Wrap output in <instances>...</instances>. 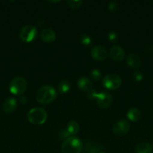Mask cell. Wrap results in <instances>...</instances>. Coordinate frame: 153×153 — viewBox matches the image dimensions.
I'll return each mask as SVG.
<instances>
[{
    "instance_id": "obj_9",
    "label": "cell",
    "mask_w": 153,
    "mask_h": 153,
    "mask_svg": "<svg viewBox=\"0 0 153 153\" xmlns=\"http://www.w3.org/2000/svg\"><path fill=\"white\" fill-rule=\"evenodd\" d=\"M91 55L96 61H103L107 57V51L103 46H95L92 49Z\"/></svg>"
},
{
    "instance_id": "obj_16",
    "label": "cell",
    "mask_w": 153,
    "mask_h": 153,
    "mask_svg": "<svg viewBox=\"0 0 153 153\" xmlns=\"http://www.w3.org/2000/svg\"><path fill=\"white\" fill-rule=\"evenodd\" d=\"M127 117L129 120L132 122H136L139 120L141 117V112L140 110L135 108L129 109L128 111L127 112Z\"/></svg>"
},
{
    "instance_id": "obj_15",
    "label": "cell",
    "mask_w": 153,
    "mask_h": 153,
    "mask_svg": "<svg viewBox=\"0 0 153 153\" xmlns=\"http://www.w3.org/2000/svg\"><path fill=\"white\" fill-rule=\"evenodd\" d=\"M136 153H152V146L148 143L142 142L138 143L135 147Z\"/></svg>"
},
{
    "instance_id": "obj_8",
    "label": "cell",
    "mask_w": 153,
    "mask_h": 153,
    "mask_svg": "<svg viewBox=\"0 0 153 153\" xmlns=\"http://www.w3.org/2000/svg\"><path fill=\"white\" fill-rule=\"evenodd\" d=\"M130 128V123L127 120H120L112 126V132L117 137H123L128 134Z\"/></svg>"
},
{
    "instance_id": "obj_25",
    "label": "cell",
    "mask_w": 153,
    "mask_h": 153,
    "mask_svg": "<svg viewBox=\"0 0 153 153\" xmlns=\"http://www.w3.org/2000/svg\"><path fill=\"white\" fill-rule=\"evenodd\" d=\"M98 153H104V152H98Z\"/></svg>"
},
{
    "instance_id": "obj_3",
    "label": "cell",
    "mask_w": 153,
    "mask_h": 153,
    "mask_svg": "<svg viewBox=\"0 0 153 153\" xmlns=\"http://www.w3.org/2000/svg\"><path fill=\"white\" fill-rule=\"evenodd\" d=\"M87 96L90 100H97L98 105L101 108H107L112 102V96L106 91L97 93L94 91H90L87 93Z\"/></svg>"
},
{
    "instance_id": "obj_26",
    "label": "cell",
    "mask_w": 153,
    "mask_h": 153,
    "mask_svg": "<svg viewBox=\"0 0 153 153\" xmlns=\"http://www.w3.org/2000/svg\"><path fill=\"white\" fill-rule=\"evenodd\" d=\"M152 2H153V1H152Z\"/></svg>"
},
{
    "instance_id": "obj_11",
    "label": "cell",
    "mask_w": 153,
    "mask_h": 153,
    "mask_svg": "<svg viewBox=\"0 0 153 153\" xmlns=\"http://www.w3.org/2000/svg\"><path fill=\"white\" fill-rule=\"evenodd\" d=\"M17 106L16 100L13 97H9L6 99L2 103V111L6 114H10L14 111Z\"/></svg>"
},
{
    "instance_id": "obj_6",
    "label": "cell",
    "mask_w": 153,
    "mask_h": 153,
    "mask_svg": "<svg viewBox=\"0 0 153 153\" xmlns=\"http://www.w3.org/2000/svg\"><path fill=\"white\" fill-rule=\"evenodd\" d=\"M102 83L106 89L115 91L121 86L122 79L116 74H108L103 78Z\"/></svg>"
},
{
    "instance_id": "obj_10",
    "label": "cell",
    "mask_w": 153,
    "mask_h": 153,
    "mask_svg": "<svg viewBox=\"0 0 153 153\" xmlns=\"http://www.w3.org/2000/svg\"><path fill=\"white\" fill-rule=\"evenodd\" d=\"M110 55L111 58L113 61L121 62L124 60V56H125V52H124V50L121 46H113L110 49Z\"/></svg>"
},
{
    "instance_id": "obj_2",
    "label": "cell",
    "mask_w": 153,
    "mask_h": 153,
    "mask_svg": "<svg viewBox=\"0 0 153 153\" xmlns=\"http://www.w3.org/2000/svg\"><path fill=\"white\" fill-rule=\"evenodd\" d=\"M61 149L63 153H81L82 143L79 137L70 136L64 140Z\"/></svg>"
},
{
    "instance_id": "obj_22",
    "label": "cell",
    "mask_w": 153,
    "mask_h": 153,
    "mask_svg": "<svg viewBox=\"0 0 153 153\" xmlns=\"http://www.w3.org/2000/svg\"><path fill=\"white\" fill-rule=\"evenodd\" d=\"M132 78H133V79L135 81V82H139L142 80V79H143V76H142V74L141 73V72L135 71L134 72L133 75H132Z\"/></svg>"
},
{
    "instance_id": "obj_27",
    "label": "cell",
    "mask_w": 153,
    "mask_h": 153,
    "mask_svg": "<svg viewBox=\"0 0 153 153\" xmlns=\"http://www.w3.org/2000/svg\"><path fill=\"white\" fill-rule=\"evenodd\" d=\"M152 145H153V143H152Z\"/></svg>"
},
{
    "instance_id": "obj_19",
    "label": "cell",
    "mask_w": 153,
    "mask_h": 153,
    "mask_svg": "<svg viewBox=\"0 0 153 153\" xmlns=\"http://www.w3.org/2000/svg\"><path fill=\"white\" fill-rule=\"evenodd\" d=\"M69 7L73 10H78L81 7L82 4V1L81 0H68L67 1Z\"/></svg>"
},
{
    "instance_id": "obj_17",
    "label": "cell",
    "mask_w": 153,
    "mask_h": 153,
    "mask_svg": "<svg viewBox=\"0 0 153 153\" xmlns=\"http://www.w3.org/2000/svg\"><path fill=\"white\" fill-rule=\"evenodd\" d=\"M80 130V126L79 124L75 120H70V122L68 123L67 126V129L66 131L68 132V134L70 136H74L75 134H76L78 133Z\"/></svg>"
},
{
    "instance_id": "obj_5",
    "label": "cell",
    "mask_w": 153,
    "mask_h": 153,
    "mask_svg": "<svg viewBox=\"0 0 153 153\" xmlns=\"http://www.w3.org/2000/svg\"><path fill=\"white\" fill-rule=\"evenodd\" d=\"M27 82L24 78L16 77L9 83V91L14 95H22L27 89Z\"/></svg>"
},
{
    "instance_id": "obj_4",
    "label": "cell",
    "mask_w": 153,
    "mask_h": 153,
    "mask_svg": "<svg viewBox=\"0 0 153 153\" xmlns=\"http://www.w3.org/2000/svg\"><path fill=\"white\" fill-rule=\"evenodd\" d=\"M28 122L34 125H42L47 119V113L42 108H34L31 109L27 114Z\"/></svg>"
},
{
    "instance_id": "obj_23",
    "label": "cell",
    "mask_w": 153,
    "mask_h": 153,
    "mask_svg": "<svg viewBox=\"0 0 153 153\" xmlns=\"http://www.w3.org/2000/svg\"><path fill=\"white\" fill-rule=\"evenodd\" d=\"M108 8H109L110 11L116 13L118 10V4L116 1H110L109 4H108Z\"/></svg>"
},
{
    "instance_id": "obj_12",
    "label": "cell",
    "mask_w": 153,
    "mask_h": 153,
    "mask_svg": "<svg viewBox=\"0 0 153 153\" xmlns=\"http://www.w3.org/2000/svg\"><path fill=\"white\" fill-rule=\"evenodd\" d=\"M40 38L44 43H53L56 38V34L53 30L50 28H46L42 30L41 33H40Z\"/></svg>"
},
{
    "instance_id": "obj_14",
    "label": "cell",
    "mask_w": 153,
    "mask_h": 153,
    "mask_svg": "<svg viewBox=\"0 0 153 153\" xmlns=\"http://www.w3.org/2000/svg\"><path fill=\"white\" fill-rule=\"evenodd\" d=\"M127 64L131 68L137 69L141 65V59L139 55H137L136 54H129L127 58Z\"/></svg>"
},
{
    "instance_id": "obj_20",
    "label": "cell",
    "mask_w": 153,
    "mask_h": 153,
    "mask_svg": "<svg viewBox=\"0 0 153 153\" xmlns=\"http://www.w3.org/2000/svg\"><path fill=\"white\" fill-rule=\"evenodd\" d=\"M80 42L83 46H90L92 43V38L88 34H82L80 37Z\"/></svg>"
},
{
    "instance_id": "obj_7",
    "label": "cell",
    "mask_w": 153,
    "mask_h": 153,
    "mask_svg": "<svg viewBox=\"0 0 153 153\" xmlns=\"http://www.w3.org/2000/svg\"><path fill=\"white\" fill-rule=\"evenodd\" d=\"M20 38L25 43H30L36 38L37 29L32 25H26L21 28L20 31Z\"/></svg>"
},
{
    "instance_id": "obj_24",
    "label": "cell",
    "mask_w": 153,
    "mask_h": 153,
    "mask_svg": "<svg viewBox=\"0 0 153 153\" xmlns=\"http://www.w3.org/2000/svg\"><path fill=\"white\" fill-rule=\"evenodd\" d=\"M108 39L111 41H115L117 39V34L115 31H111L108 33V36H107Z\"/></svg>"
},
{
    "instance_id": "obj_1",
    "label": "cell",
    "mask_w": 153,
    "mask_h": 153,
    "mask_svg": "<svg viewBox=\"0 0 153 153\" xmlns=\"http://www.w3.org/2000/svg\"><path fill=\"white\" fill-rule=\"evenodd\" d=\"M56 97V90L50 85L40 87L36 93V100L42 105H47L52 102Z\"/></svg>"
},
{
    "instance_id": "obj_21",
    "label": "cell",
    "mask_w": 153,
    "mask_h": 153,
    "mask_svg": "<svg viewBox=\"0 0 153 153\" xmlns=\"http://www.w3.org/2000/svg\"><path fill=\"white\" fill-rule=\"evenodd\" d=\"M90 76H91V78H92L94 80L98 81L101 79V73H100V72L98 70L94 69V70H92L91 73H90Z\"/></svg>"
},
{
    "instance_id": "obj_13",
    "label": "cell",
    "mask_w": 153,
    "mask_h": 153,
    "mask_svg": "<svg viewBox=\"0 0 153 153\" xmlns=\"http://www.w3.org/2000/svg\"><path fill=\"white\" fill-rule=\"evenodd\" d=\"M77 87L80 91H83V92H89L92 91V83L90 81L89 79H88L86 76H82V77L80 78L77 81Z\"/></svg>"
},
{
    "instance_id": "obj_18",
    "label": "cell",
    "mask_w": 153,
    "mask_h": 153,
    "mask_svg": "<svg viewBox=\"0 0 153 153\" xmlns=\"http://www.w3.org/2000/svg\"><path fill=\"white\" fill-rule=\"evenodd\" d=\"M70 83L68 80H62L61 82L58 83V91L59 94H66L67 92H68L69 90H70Z\"/></svg>"
}]
</instances>
